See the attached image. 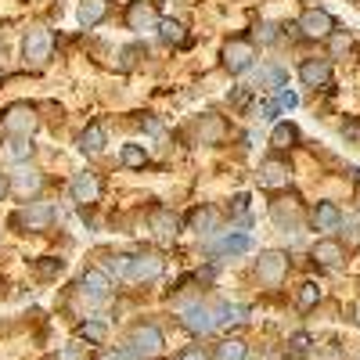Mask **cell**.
Masks as SVG:
<instances>
[{"mask_svg": "<svg viewBox=\"0 0 360 360\" xmlns=\"http://www.w3.org/2000/svg\"><path fill=\"white\" fill-rule=\"evenodd\" d=\"M22 54H25V65L44 69L51 62V54H54V33L51 29H33L22 44Z\"/></svg>", "mask_w": 360, "mask_h": 360, "instance_id": "1", "label": "cell"}, {"mask_svg": "<svg viewBox=\"0 0 360 360\" xmlns=\"http://www.w3.org/2000/svg\"><path fill=\"white\" fill-rule=\"evenodd\" d=\"M51 220H54V205L47 202H29L15 213V227H25V231H44Z\"/></svg>", "mask_w": 360, "mask_h": 360, "instance_id": "2", "label": "cell"}, {"mask_svg": "<svg viewBox=\"0 0 360 360\" xmlns=\"http://www.w3.org/2000/svg\"><path fill=\"white\" fill-rule=\"evenodd\" d=\"M37 130V112L29 108V105H11L4 112V134L11 137H29Z\"/></svg>", "mask_w": 360, "mask_h": 360, "instance_id": "3", "label": "cell"}, {"mask_svg": "<svg viewBox=\"0 0 360 360\" xmlns=\"http://www.w3.org/2000/svg\"><path fill=\"white\" fill-rule=\"evenodd\" d=\"M295 29H303V37H310V40H324V37H332L335 22H332V15H328V11H317V8H310V11H303V15H299Z\"/></svg>", "mask_w": 360, "mask_h": 360, "instance_id": "4", "label": "cell"}, {"mask_svg": "<svg viewBox=\"0 0 360 360\" xmlns=\"http://www.w3.org/2000/svg\"><path fill=\"white\" fill-rule=\"evenodd\" d=\"M130 349H134L137 356H155V353L162 349V332H159L155 324H141V328H134Z\"/></svg>", "mask_w": 360, "mask_h": 360, "instance_id": "5", "label": "cell"}, {"mask_svg": "<svg viewBox=\"0 0 360 360\" xmlns=\"http://www.w3.org/2000/svg\"><path fill=\"white\" fill-rule=\"evenodd\" d=\"M127 25L134 29V33H144V29H159V11L155 4H148V0H134V4L127 8Z\"/></svg>", "mask_w": 360, "mask_h": 360, "instance_id": "6", "label": "cell"}, {"mask_svg": "<svg viewBox=\"0 0 360 360\" xmlns=\"http://www.w3.org/2000/svg\"><path fill=\"white\" fill-rule=\"evenodd\" d=\"M285 270H288V256L285 252H263L259 263H256V274H259L263 285H281Z\"/></svg>", "mask_w": 360, "mask_h": 360, "instance_id": "7", "label": "cell"}, {"mask_svg": "<svg viewBox=\"0 0 360 360\" xmlns=\"http://www.w3.org/2000/svg\"><path fill=\"white\" fill-rule=\"evenodd\" d=\"M252 58H256V47H252L249 40H231V44L224 47V65H227L231 72H245V69L252 65Z\"/></svg>", "mask_w": 360, "mask_h": 360, "instance_id": "8", "label": "cell"}, {"mask_svg": "<svg viewBox=\"0 0 360 360\" xmlns=\"http://www.w3.org/2000/svg\"><path fill=\"white\" fill-rule=\"evenodd\" d=\"M162 274V259L155 252H141V256H130V281H155Z\"/></svg>", "mask_w": 360, "mask_h": 360, "instance_id": "9", "label": "cell"}, {"mask_svg": "<svg viewBox=\"0 0 360 360\" xmlns=\"http://www.w3.org/2000/svg\"><path fill=\"white\" fill-rule=\"evenodd\" d=\"M184 328H188V332H195V335H205V332H213V328H217V317H213V310H209V307L191 303L184 310Z\"/></svg>", "mask_w": 360, "mask_h": 360, "instance_id": "10", "label": "cell"}, {"mask_svg": "<svg viewBox=\"0 0 360 360\" xmlns=\"http://www.w3.org/2000/svg\"><path fill=\"white\" fill-rule=\"evenodd\" d=\"M98 195H101V184H98L94 173H76V176H72V198H76L79 205L98 202Z\"/></svg>", "mask_w": 360, "mask_h": 360, "instance_id": "11", "label": "cell"}, {"mask_svg": "<svg viewBox=\"0 0 360 360\" xmlns=\"http://www.w3.org/2000/svg\"><path fill=\"white\" fill-rule=\"evenodd\" d=\"M299 79H303L307 86H328V83H332V65L310 58V62L299 65Z\"/></svg>", "mask_w": 360, "mask_h": 360, "instance_id": "12", "label": "cell"}, {"mask_svg": "<svg viewBox=\"0 0 360 360\" xmlns=\"http://www.w3.org/2000/svg\"><path fill=\"white\" fill-rule=\"evenodd\" d=\"M259 184H263V188H285V184H288V162L266 159V162L259 166Z\"/></svg>", "mask_w": 360, "mask_h": 360, "instance_id": "13", "label": "cell"}, {"mask_svg": "<svg viewBox=\"0 0 360 360\" xmlns=\"http://www.w3.org/2000/svg\"><path fill=\"white\" fill-rule=\"evenodd\" d=\"M79 288H83L90 299H98V303H101V299H108V288H112V281H108V274H105V270H86V274L79 278Z\"/></svg>", "mask_w": 360, "mask_h": 360, "instance_id": "14", "label": "cell"}, {"mask_svg": "<svg viewBox=\"0 0 360 360\" xmlns=\"http://www.w3.org/2000/svg\"><path fill=\"white\" fill-rule=\"evenodd\" d=\"M79 152L83 155H101L105 152V130H101V123H90L79 134Z\"/></svg>", "mask_w": 360, "mask_h": 360, "instance_id": "15", "label": "cell"}, {"mask_svg": "<svg viewBox=\"0 0 360 360\" xmlns=\"http://www.w3.org/2000/svg\"><path fill=\"white\" fill-rule=\"evenodd\" d=\"M339 224H342L339 205H332V202H321V205L314 209V227H317V231H335Z\"/></svg>", "mask_w": 360, "mask_h": 360, "instance_id": "16", "label": "cell"}, {"mask_svg": "<svg viewBox=\"0 0 360 360\" xmlns=\"http://www.w3.org/2000/svg\"><path fill=\"white\" fill-rule=\"evenodd\" d=\"M314 259H317L321 266H339V263H342V245H339V242H328V238H324V242L314 245Z\"/></svg>", "mask_w": 360, "mask_h": 360, "instance_id": "17", "label": "cell"}, {"mask_svg": "<svg viewBox=\"0 0 360 360\" xmlns=\"http://www.w3.org/2000/svg\"><path fill=\"white\" fill-rule=\"evenodd\" d=\"M249 249H252V238L249 234H227V238H220V242H217V252H227V256H242Z\"/></svg>", "mask_w": 360, "mask_h": 360, "instance_id": "18", "label": "cell"}, {"mask_svg": "<svg viewBox=\"0 0 360 360\" xmlns=\"http://www.w3.org/2000/svg\"><path fill=\"white\" fill-rule=\"evenodd\" d=\"M108 11V0H83L79 4V25H98Z\"/></svg>", "mask_w": 360, "mask_h": 360, "instance_id": "19", "label": "cell"}, {"mask_svg": "<svg viewBox=\"0 0 360 360\" xmlns=\"http://www.w3.org/2000/svg\"><path fill=\"white\" fill-rule=\"evenodd\" d=\"M159 40L169 44V47H180V44L188 40V33H184V25H180L176 18H166V22L159 25Z\"/></svg>", "mask_w": 360, "mask_h": 360, "instance_id": "20", "label": "cell"}, {"mask_svg": "<svg viewBox=\"0 0 360 360\" xmlns=\"http://www.w3.org/2000/svg\"><path fill=\"white\" fill-rule=\"evenodd\" d=\"M213 317H217V324H242V321L249 317V310L238 307V303H220V307L213 310Z\"/></svg>", "mask_w": 360, "mask_h": 360, "instance_id": "21", "label": "cell"}, {"mask_svg": "<svg viewBox=\"0 0 360 360\" xmlns=\"http://www.w3.org/2000/svg\"><path fill=\"white\" fill-rule=\"evenodd\" d=\"M213 227H217V209L202 205V209H195V213H191V231L195 234H209Z\"/></svg>", "mask_w": 360, "mask_h": 360, "instance_id": "22", "label": "cell"}, {"mask_svg": "<svg viewBox=\"0 0 360 360\" xmlns=\"http://www.w3.org/2000/svg\"><path fill=\"white\" fill-rule=\"evenodd\" d=\"M76 335H79V339H86V342H105L108 328H105L101 321H83V324L76 328Z\"/></svg>", "mask_w": 360, "mask_h": 360, "instance_id": "23", "label": "cell"}, {"mask_svg": "<svg viewBox=\"0 0 360 360\" xmlns=\"http://www.w3.org/2000/svg\"><path fill=\"white\" fill-rule=\"evenodd\" d=\"M295 137H299V130H295L292 123H278L274 134H270V144H274V148H292Z\"/></svg>", "mask_w": 360, "mask_h": 360, "instance_id": "24", "label": "cell"}, {"mask_svg": "<svg viewBox=\"0 0 360 360\" xmlns=\"http://www.w3.org/2000/svg\"><path fill=\"white\" fill-rule=\"evenodd\" d=\"M317 299H321V285H314V281L299 285V295H295L299 310H310V307H317Z\"/></svg>", "mask_w": 360, "mask_h": 360, "instance_id": "25", "label": "cell"}, {"mask_svg": "<svg viewBox=\"0 0 360 360\" xmlns=\"http://www.w3.org/2000/svg\"><path fill=\"white\" fill-rule=\"evenodd\" d=\"M198 134H202V141H220L224 137V123L217 115H205L202 123H198Z\"/></svg>", "mask_w": 360, "mask_h": 360, "instance_id": "26", "label": "cell"}, {"mask_svg": "<svg viewBox=\"0 0 360 360\" xmlns=\"http://www.w3.org/2000/svg\"><path fill=\"white\" fill-rule=\"evenodd\" d=\"M217 360H245V342H238V339H227V342H220V349H217Z\"/></svg>", "mask_w": 360, "mask_h": 360, "instance_id": "27", "label": "cell"}, {"mask_svg": "<svg viewBox=\"0 0 360 360\" xmlns=\"http://www.w3.org/2000/svg\"><path fill=\"white\" fill-rule=\"evenodd\" d=\"M15 188H18L22 195H33V191L40 188V173H33V169H18V176H15Z\"/></svg>", "mask_w": 360, "mask_h": 360, "instance_id": "28", "label": "cell"}, {"mask_svg": "<svg viewBox=\"0 0 360 360\" xmlns=\"http://www.w3.org/2000/svg\"><path fill=\"white\" fill-rule=\"evenodd\" d=\"M152 227H155V234H159V238H173V234H176V220H173L169 213H162V209L152 217Z\"/></svg>", "mask_w": 360, "mask_h": 360, "instance_id": "29", "label": "cell"}, {"mask_svg": "<svg viewBox=\"0 0 360 360\" xmlns=\"http://www.w3.org/2000/svg\"><path fill=\"white\" fill-rule=\"evenodd\" d=\"M144 54V44H130V47H123V51H119V69H123V72H130L134 65H137V58Z\"/></svg>", "mask_w": 360, "mask_h": 360, "instance_id": "30", "label": "cell"}, {"mask_svg": "<svg viewBox=\"0 0 360 360\" xmlns=\"http://www.w3.org/2000/svg\"><path fill=\"white\" fill-rule=\"evenodd\" d=\"M8 155H11L15 162H22V159L33 155V144H29V137H11V144H8Z\"/></svg>", "mask_w": 360, "mask_h": 360, "instance_id": "31", "label": "cell"}, {"mask_svg": "<svg viewBox=\"0 0 360 360\" xmlns=\"http://www.w3.org/2000/svg\"><path fill=\"white\" fill-rule=\"evenodd\" d=\"M144 162H148L144 148H137V144H127V148H123V166H130V169H141Z\"/></svg>", "mask_w": 360, "mask_h": 360, "instance_id": "32", "label": "cell"}, {"mask_svg": "<svg viewBox=\"0 0 360 360\" xmlns=\"http://www.w3.org/2000/svg\"><path fill=\"white\" fill-rule=\"evenodd\" d=\"M288 353H292V356H307V353H310V335H307V332H295V335L288 339Z\"/></svg>", "mask_w": 360, "mask_h": 360, "instance_id": "33", "label": "cell"}, {"mask_svg": "<svg viewBox=\"0 0 360 360\" xmlns=\"http://www.w3.org/2000/svg\"><path fill=\"white\" fill-rule=\"evenodd\" d=\"M62 270H65V259H40L37 263V274L40 278H58Z\"/></svg>", "mask_w": 360, "mask_h": 360, "instance_id": "34", "label": "cell"}, {"mask_svg": "<svg viewBox=\"0 0 360 360\" xmlns=\"http://www.w3.org/2000/svg\"><path fill=\"white\" fill-rule=\"evenodd\" d=\"M274 220H278L281 227H295V205H288V209H285V205L278 202V205H274Z\"/></svg>", "mask_w": 360, "mask_h": 360, "instance_id": "35", "label": "cell"}, {"mask_svg": "<svg viewBox=\"0 0 360 360\" xmlns=\"http://www.w3.org/2000/svg\"><path fill=\"white\" fill-rule=\"evenodd\" d=\"M274 101H278V108H281V112H292V108L299 105L295 90H278V98H274Z\"/></svg>", "mask_w": 360, "mask_h": 360, "instance_id": "36", "label": "cell"}, {"mask_svg": "<svg viewBox=\"0 0 360 360\" xmlns=\"http://www.w3.org/2000/svg\"><path fill=\"white\" fill-rule=\"evenodd\" d=\"M346 242L349 245H360V217H349L346 220Z\"/></svg>", "mask_w": 360, "mask_h": 360, "instance_id": "37", "label": "cell"}, {"mask_svg": "<svg viewBox=\"0 0 360 360\" xmlns=\"http://www.w3.org/2000/svg\"><path fill=\"white\" fill-rule=\"evenodd\" d=\"M98 360H141V356H137L134 349H105Z\"/></svg>", "mask_w": 360, "mask_h": 360, "instance_id": "38", "label": "cell"}, {"mask_svg": "<svg viewBox=\"0 0 360 360\" xmlns=\"http://www.w3.org/2000/svg\"><path fill=\"white\" fill-rule=\"evenodd\" d=\"M231 209H234V217H242V220H245V213H249V195H245V191H242V195H234V205H231Z\"/></svg>", "mask_w": 360, "mask_h": 360, "instance_id": "39", "label": "cell"}, {"mask_svg": "<svg viewBox=\"0 0 360 360\" xmlns=\"http://www.w3.org/2000/svg\"><path fill=\"white\" fill-rule=\"evenodd\" d=\"M108 266L115 270V274H130V256H112Z\"/></svg>", "mask_w": 360, "mask_h": 360, "instance_id": "40", "label": "cell"}, {"mask_svg": "<svg viewBox=\"0 0 360 360\" xmlns=\"http://www.w3.org/2000/svg\"><path fill=\"white\" fill-rule=\"evenodd\" d=\"M278 115V101H263L259 105V119H274Z\"/></svg>", "mask_w": 360, "mask_h": 360, "instance_id": "41", "label": "cell"}, {"mask_svg": "<svg viewBox=\"0 0 360 360\" xmlns=\"http://www.w3.org/2000/svg\"><path fill=\"white\" fill-rule=\"evenodd\" d=\"M346 47H349V37H342V33H339V37H332V54H342Z\"/></svg>", "mask_w": 360, "mask_h": 360, "instance_id": "42", "label": "cell"}, {"mask_svg": "<svg viewBox=\"0 0 360 360\" xmlns=\"http://www.w3.org/2000/svg\"><path fill=\"white\" fill-rule=\"evenodd\" d=\"M141 127H144L148 134H155V137L162 134V123H159V119H144V123H141Z\"/></svg>", "mask_w": 360, "mask_h": 360, "instance_id": "43", "label": "cell"}, {"mask_svg": "<svg viewBox=\"0 0 360 360\" xmlns=\"http://www.w3.org/2000/svg\"><path fill=\"white\" fill-rule=\"evenodd\" d=\"M231 101H234V108H242V105L249 101V90H245V86H242V90H234V98H231Z\"/></svg>", "mask_w": 360, "mask_h": 360, "instance_id": "44", "label": "cell"}, {"mask_svg": "<svg viewBox=\"0 0 360 360\" xmlns=\"http://www.w3.org/2000/svg\"><path fill=\"white\" fill-rule=\"evenodd\" d=\"M274 37H278V33H274V25H259V40H263V44H270Z\"/></svg>", "mask_w": 360, "mask_h": 360, "instance_id": "45", "label": "cell"}, {"mask_svg": "<svg viewBox=\"0 0 360 360\" xmlns=\"http://www.w3.org/2000/svg\"><path fill=\"white\" fill-rule=\"evenodd\" d=\"M180 360H209L202 349H184V353H180Z\"/></svg>", "mask_w": 360, "mask_h": 360, "instance_id": "46", "label": "cell"}, {"mask_svg": "<svg viewBox=\"0 0 360 360\" xmlns=\"http://www.w3.org/2000/svg\"><path fill=\"white\" fill-rule=\"evenodd\" d=\"M4 195H8V176L0 173V198H4Z\"/></svg>", "mask_w": 360, "mask_h": 360, "instance_id": "47", "label": "cell"}, {"mask_svg": "<svg viewBox=\"0 0 360 360\" xmlns=\"http://www.w3.org/2000/svg\"><path fill=\"white\" fill-rule=\"evenodd\" d=\"M353 314H356V324H360V303H356V310H353Z\"/></svg>", "mask_w": 360, "mask_h": 360, "instance_id": "48", "label": "cell"}]
</instances>
